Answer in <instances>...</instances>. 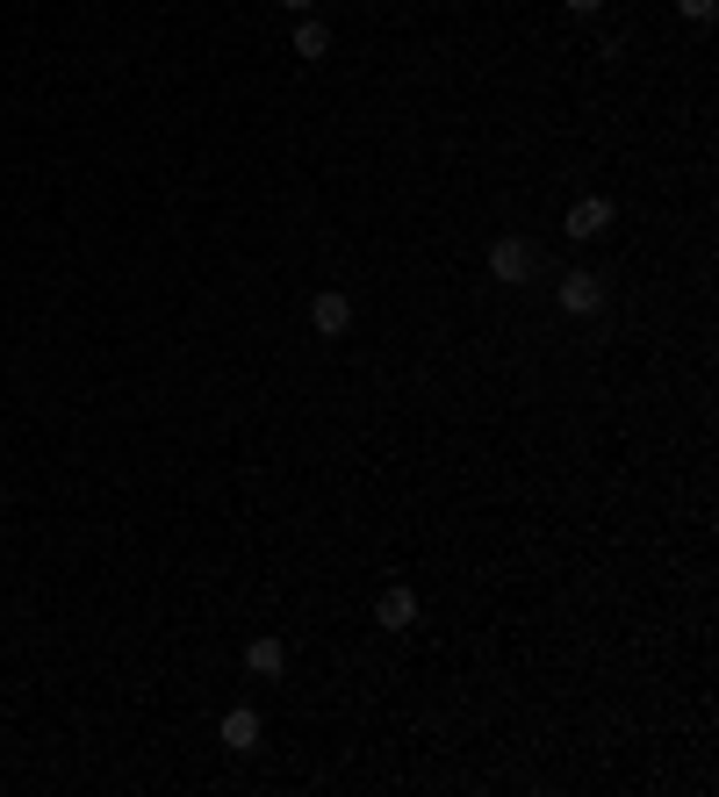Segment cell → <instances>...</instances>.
<instances>
[{
    "label": "cell",
    "mask_w": 719,
    "mask_h": 797,
    "mask_svg": "<svg viewBox=\"0 0 719 797\" xmlns=\"http://www.w3.org/2000/svg\"><path fill=\"white\" fill-rule=\"evenodd\" d=\"M561 310H569V316H598L605 310V281H598V273H583V266L561 273Z\"/></svg>",
    "instance_id": "cell-3"
},
{
    "label": "cell",
    "mask_w": 719,
    "mask_h": 797,
    "mask_svg": "<svg viewBox=\"0 0 719 797\" xmlns=\"http://www.w3.org/2000/svg\"><path fill=\"white\" fill-rule=\"evenodd\" d=\"M611 216H619V209H611L605 194H583V202H576L569 216H561V230H569L576 244H590V238H605V230H611Z\"/></svg>",
    "instance_id": "cell-1"
},
{
    "label": "cell",
    "mask_w": 719,
    "mask_h": 797,
    "mask_svg": "<svg viewBox=\"0 0 719 797\" xmlns=\"http://www.w3.org/2000/svg\"><path fill=\"white\" fill-rule=\"evenodd\" d=\"M244 668H252V676H281V668H288V647H281L273 633H259L252 647H244Z\"/></svg>",
    "instance_id": "cell-7"
},
{
    "label": "cell",
    "mask_w": 719,
    "mask_h": 797,
    "mask_svg": "<svg viewBox=\"0 0 719 797\" xmlns=\"http://www.w3.org/2000/svg\"><path fill=\"white\" fill-rule=\"evenodd\" d=\"M217 740L231 747V755H252V747H259V712H252V704H238V712H223Z\"/></svg>",
    "instance_id": "cell-6"
},
{
    "label": "cell",
    "mask_w": 719,
    "mask_h": 797,
    "mask_svg": "<svg viewBox=\"0 0 719 797\" xmlns=\"http://www.w3.org/2000/svg\"><path fill=\"white\" fill-rule=\"evenodd\" d=\"M324 51H331V29L324 22H302L296 29V58H324Z\"/></svg>",
    "instance_id": "cell-8"
},
{
    "label": "cell",
    "mask_w": 719,
    "mask_h": 797,
    "mask_svg": "<svg viewBox=\"0 0 719 797\" xmlns=\"http://www.w3.org/2000/svg\"><path fill=\"white\" fill-rule=\"evenodd\" d=\"M310 324L324 331V339H346V331H353V295H339V287H324V295L310 302Z\"/></svg>",
    "instance_id": "cell-4"
},
{
    "label": "cell",
    "mask_w": 719,
    "mask_h": 797,
    "mask_svg": "<svg viewBox=\"0 0 719 797\" xmlns=\"http://www.w3.org/2000/svg\"><path fill=\"white\" fill-rule=\"evenodd\" d=\"M677 8L691 14V22H712V8H719V0H677Z\"/></svg>",
    "instance_id": "cell-9"
},
{
    "label": "cell",
    "mask_w": 719,
    "mask_h": 797,
    "mask_svg": "<svg viewBox=\"0 0 719 797\" xmlns=\"http://www.w3.org/2000/svg\"><path fill=\"white\" fill-rule=\"evenodd\" d=\"M375 625L381 633H410V625H418V596L410 589H381L375 596Z\"/></svg>",
    "instance_id": "cell-5"
},
{
    "label": "cell",
    "mask_w": 719,
    "mask_h": 797,
    "mask_svg": "<svg viewBox=\"0 0 719 797\" xmlns=\"http://www.w3.org/2000/svg\"><path fill=\"white\" fill-rule=\"evenodd\" d=\"M281 8H296V14H302V8H317V0H281Z\"/></svg>",
    "instance_id": "cell-11"
},
{
    "label": "cell",
    "mask_w": 719,
    "mask_h": 797,
    "mask_svg": "<svg viewBox=\"0 0 719 797\" xmlns=\"http://www.w3.org/2000/svg\"><path fill=\"white\" fill-rule=\"evenodd\" d=\"M605 8V0H569V14H598Z\"/></svg>",
    "instance_id": "cell-10"
},
{
    "label": "cell",
    "mask_w": 719,
    "mask_h": 797,
    "mask_svg": "<svg viewBox=\"0 0 719 797\" xmlns=\"http://www.w3.org/2000/svg\"><path fill=\"white\" fill-rule=\"evenodd\" d=\"M489 273H497L503 287L532 281V244L526 238H497V244H489Z\"/></svg>",
    "instance_id": "cell-2"
}]
</instances>
